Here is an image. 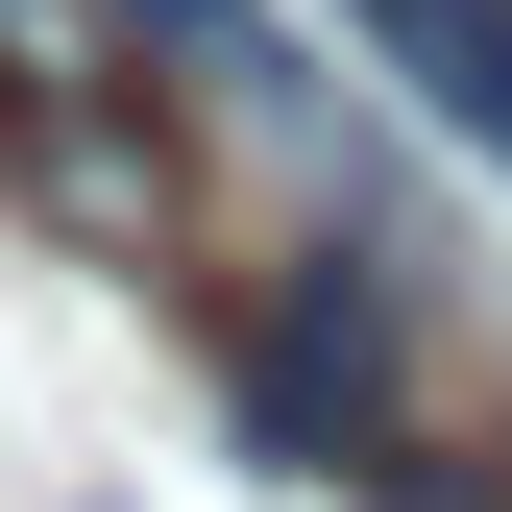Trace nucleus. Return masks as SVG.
Returning <instances> with one entry per match:
<instances>
[{"mask_svg":"<svg viewBox=\"0 0 512 512\" xmlns=\"http://www.w3.org/2000/svg\"><path fill=\"white\" fill-rule=\"evenodd\" d=\"M366 512H512L488 464H366Z\"/></svg>","mask_w":512,"mask_h":512,"instance_id":"39448f33","label":"nucleus"},{"mask_svg":"<svg viewBox=\"0 0 512 512\" xmlns=\"http://www.w3.org/2000/svg\"><path fill=\"white\" fill-rule=\"evenodd\" d=\"M391 342H415L391 244H317L269 293V342H244V439H269V464H391Z\"/></svg>","mask_w":512,"mask_h":512,"instance_id":"f03ea898","label":"nucleus"},{"mask_svg":"<svg viewBox=\"0 0 512 512\" xmlns=\"http://www.w3.org/2000/svg\"><path fill=\"white\" fill-rule=\"evenodd\" d=\"M366 74H415V122H464V147L512 171V0H342Z\"/></svg>","mask_w":512,"mask_h":512,"instance_id":"7ed1b4c3","label":"nucleus"},{"mask_svg":"<svg viewBox=\"0 0 512 512\" xmlns=\"http://www.w3.org/2000/svg\"><path fill=\"white\" fill-rule=\"evenodd\" d=\"M122 25H171V74H220V98H293V49H269V0H122Z\"/></svg>","mask_w":512,"mask_h":512,"instance_id":"20e7f679","label":"nucleus"},{"mask_svg":"<svg viewBox=\"0 0 512 512\" xmlns=\"http://www.w3.org/2000/svg\"><path fill=\"white\" fill-rule=\"evenodd\" d=\"M0 196H25L49 244H98V269L171 244V122L122 98L98 0H0Z\"/></svg>","mask_w":512,"mask_h":512,"instance_id":"f257e3e1","label":"nucleus"}]
</instances>
